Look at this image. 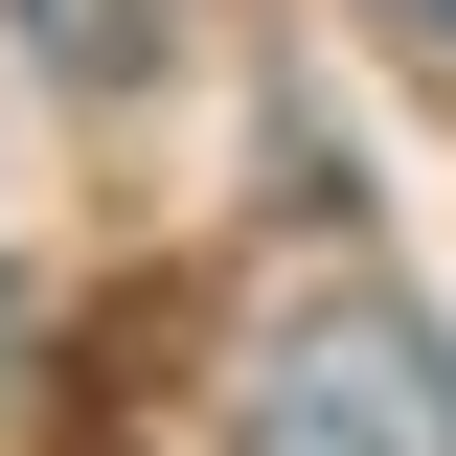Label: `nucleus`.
I'll return each instance as SVG.
<instances>
[{
  "instance_id": "obj_2",
  "label": "nucleus",
  "mask_w": 456,
  "mask_h": 456,
  "mask_svg": "<svg viewBox=\"0 0 456 456\" xmlns=\"http://www.w3.org/2000/svg\"><path fill=\"white\" fill-rule=\"evenodd\" d=\"M23 46H46V69H137V46H160V0H23Z\"/></svg>"
},
{
  "instance_id": "obj_3",
  "label": "nucleus",
  "mask_w": 456,
  "mask_h": 456,
  "mask_svg": "<svg viewBox=\"0 0 456 456\" xmlns=\"http://www.w3.org/2000/svg\"><path fill=\"white\" fill-rule=\"evenodd\" d=\"M388 23H411V46H456V0H388Z\"/></svg>"
},
{
  "instance_id": "obj_1",
  "label": "nucleus",
  "mask_w": 456,
  "mask_h": 456,
  "mask_svg": "<svg viewBox=\"0 0 456 456\" xmlns=\"http://www.w3.org/2000/svg\"><path fill=\"white\" fill-rule=\"evenodd\" d=\"M251 456H456V342L388 320V297L297 320V342H274V388H251Z\"/></svg>"
}]
</instances>
